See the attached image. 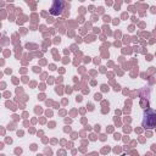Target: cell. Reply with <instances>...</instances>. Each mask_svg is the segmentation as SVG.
<instances>
[{"mask_svg": "<svg viewBox=\"0 0 156 156\" xmlns=\"http://www.w3.org/2000/svg\"><path fill=\"white\" fill-rule=\"evenodd\" d=\"M141 126L145 129H152L156 127V110L147 108L143 113V121Z\"/></svg>", "mask_w": 156, "mask_h": 156, "instance_id": "cell-1", "label": "cell"}, {"mask_svg": "<svg viewBox=\"0 0 156 156\" xmlns=\"http://www.w3.org/2000/svg\"><path fill=\"white\" fill-rule=\"evenodd\" d=\"M62 10H63V2H62V1L56 0V1H54L52 6L50 7V13H51V15L57 16V15H60V13H61V11H62Z\"/></svg>", "mask_w": 156, "mask_h": 156, "instance_id": "cell-2", "label": "cell"}]
</instances>
